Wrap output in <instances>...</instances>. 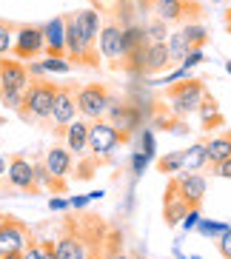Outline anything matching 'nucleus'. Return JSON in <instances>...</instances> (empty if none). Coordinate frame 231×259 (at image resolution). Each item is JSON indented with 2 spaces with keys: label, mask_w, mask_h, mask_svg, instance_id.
I'll use <instances>...</instances> for the list:
<instances>
[{
  "label": "nucleus",
  "mask_w": 231,
  "mask_h": 259,
  "mask_svg": "<svg viewBox=\"0 0 231 259\" xmlns=\"http://www.w3.org/2000/svg\"><path fill=\"white\" fill-rule=\"evenodd\" d=\"M206 85L203 80H194V77H183L180 83H171L166 89V103L171 106V111L177 117H188L194 111H200V103L206 97Z\"/></svg>",
  "instance_id": "1"
},
{
  "label": "nucleus",
  "mask_w": 231,
  "mask_h": 259,
  "mask_svg": "<svg viewBox=\"0 0 231 259\" xmlns=\"http://www.w3.org/2000/svg\"><path fill=\"white\" fill-rule=\"evenodd\" d=\"M54 94H57V85L54 83H46V80H34V83H29V89H26V94H23L20 114H23L26 120H49Z\"/></svg>",
  "instance_id": "2"
},
{
  "label": "nucleus",
  "mask_w": 231,
  "mask_h": 259,
  "mask_svg": "<svg viewBox=\"0 0 231 259\" xmlns=\"http://www.w3.org/2000/svg\"><path fill=\"white\" fill-rule=\"evenodd\" d=\"M126 134L120 128H114L108 120H94L92 125H89V151L94 154V157H106V154H111L114 148H120V145L126 143Z\"/></svg>",
  "instance_id": "3"
},
{
  "label": "nucleus",
  "mask_w": 231,
  "mask_h": 259,
  "mask_svg": "<svg viewBox=\"0 0 231 259\" xmlns=\"http://www.w3.org/2000/svg\"><path fill=\"white\" fill-rule=\"evenodd\" d=\"M74 100H77V111L83 117H89V120H100L108 111V106H111V94H108L106 85H100V83L80 85L74 92Z\"/></svg>",
  "instance_id": "4"
},
{
  "label": "nucleus",
  "mask_w": 231,
  "mask_h": 259,
  "mask_svg": "<svg viewBox=\"0 0 231 259\" xmlns=\"http://www.w3.org/2000/svg\"><path fill=\"white\" fill-rule=\"evenodd\" d=\"M66 54H69L77 66H97L100 63L97 60V49L80 34V29H77L71 15L66 17Z\"/></svg>",
  "instance_id": "5"
},
{
  "label": "nucleus",
  "mask_w": 231,
  "mask_h": 259,
  "mask_svg": "<svg viewBox=\"0 0 231 259\" xmlns=\"http://www.w3.org/2000/svg\"><path fill=\"white\" fill-rule=\"evenodd\" d=\"M29 242L31 236L23 222L0 217V253H23Z\"/></svg>",
  "instance_id": "6"
},
{
  "label": "nucleus",
  "mask_w": 231,
  "mask_h": 259,
  "mask_svg": "<svg viewBox=\"0 0 231 259\" xmlns=\"http://www.w3.org/2000/svg\"><path fill=\"white\" fill-rule=\"evenodd\" d=\"M46 43H43V26H20L15 37V54L17 60H34L37 54H43Z\"/></svg>",
  "instance_id": "7"
},
{
  "label": "nucleus",
  "mask_w": 231,
  "mask_h": 259,
  "mask_svg": "<svg viewBox=\"0 0 231 259\" xmlns=\"http://www.w3.org/2000/svg\"><path fill=\"white\" fill-rule=\"evenodd\" d=\"M97 49H100V54L106 57V60L111 63H123L126 57V46H123V26L117 23H106L100 29V34H97Z\"/></svg>",
  "instance_id": "8"
},
{
  "label": "nucleus",
  "mask_w": 231,
  "mask_h": 259,
  "mask_svg": "<svg viewBox=\"0 0 231 259\" xmlns=\"http://www.w3.org/2000/svg\"><path fill=\"white\" fill-rule=\"evenodd\" d=\"M29 66L23 60H12V57H0V89H12V92H26L29 89Z\"/></svg>",
  "instance_id": "9"
},
{
  "label": "nucleus",
  "mask_w": 231,
  "mask_h": 259,
  "mask_svg": "<svg viewBox=\"0 0 231 259\" xmlns=\"http://www.w3.org/2000/svg\"><path fill=\"white\" fill-rule=\"evenodd\" d=\"M191 202L180 194V188H177V180H171L169 183V188H166V202H163V211H166V222L169 225H177V222H183V217L188 211H191Z\"/></svg>",
  "instance_id": "10"
},
{
  "label": "nucleus",
  "mask_w": 231,
  "mask_h": 259,
  "mask_svg": "<svg viewBox=\"0 0 231 259\" xmlns=\"http://www.w3.org/2000/svg\"><path fill=\"white\" fill-rule=\"evenodd\" d=\"M77 114V100H74V92L71 89H60L57 85V94H54V103H52V114L49 120L54 125H69Z\"/></svg>",
  "instance_id": "11"
},
{
  "label": "nucleus",
  "mask_w": 231,
  "mask_h": 259,
  "mask_svg": "<svg viewBox=\"0 0 231 259\" xmlns=\"http://www.w3.org/2000/svg\"><path fill=\"white\" fill-rule=\"evenodd\" d=\"M43 43H46L43 52L49 57H63L66 54V17H52L43 26Z\"/></svg>",
  "instance_id": "12"
},
{
  "label": "nucleus",
  "mask_w": 231,
  "mask_h": 259,
  "mask_svg": "<svg viewBox=\"0 0 231 259\" xmlns=\"http://www.w3.org/2000/svg\"><path fill=\"white\" fill-rule=\"evenodd\" d=\"M108 122L129 137L131 131L140 125V111L131 106V103H114V100H111V106H108Z\"/></svg>",
  "instance_id": "13"
},
{
  "label": "nucleus",
  "mask_w": 231,
  "mask_h": 259,
  "mask_svg": "<svg viewBox=\"0 0 231 259\" xmlns=\"http://www.w3.org/2000/svg\"><path fill=\"white\" fill-rule=\"evenodd\" d=\"M6 174H9V183L15 185V188L34 191V185H37V180H34V165L26 157H12Z\"/></svg>",
  "instance_id": "14"
},
{
  "label": "nucleus",
  "mask_w": 231,
  "mask_h": 259,
  "mask_svg": "<svg viewBox=\"0 0 231 259\" xmlns=\"http://www.w3.org/2000/svg\"><path fill=\"white\" fill-rule=\"evenodd\" d=\"M46 171L52 174V180L57 185L63 188V180L69 177V171H71V151L69 148H49V154H46Z\"/></svg>",
  "instance_id": "15"
},
{
  "label": "nucleus",
  "mask_w": 231,
  "mask_h": 259,
  "mask_svg": "<svg viewBox=\"0 0 231 259\" xmlns=\"http://www.w3.org/2000/svg\"><path fill=\"white\" fill-rule=\"evenodd\" d=\"M177 180V188H180V194H183L188 202H191L194 208H200V202H203V197H206V180H203L200 174H180V177H174Z\"/></svg>",
  "instance_id": "16"
},
{
  "label": "nucleus",
  "mask_w": 231,
  "mask_h": 259,
  "mask_svg": "<svg viewBox=\"0 0 231 259\" xmlns=\"http://www.w3.org/2000/svg\"><path fill=\"white\" fill-rule=\"evenodd\" d=\"M171 66V54L166 43H148L146 57H143V74H157V71Z\"/></svg>",
  "instance_id": "17"
},
{
  "label": "nucleus",
  "mask_w": 231,
  "mask_h": 259,
  "mask_svg": "<svg viewBox=\"0 0 231 259\" xmlns=\"http://www.w3.org/2000/svg\"><path fill=\"white\" fill-rule=\"evenodd\" d=\"M74 23L77 29H80V34H83L92 46H97V34H100L103 23H100V15L94 12V9H80V12H74Z\"/></svg>",
  "instance_id": "18"
},
{
  "label": "nucleus",
  "mask_w": 231,
  "mask_h": 259,
  "mask_svg": "<svg viewBox=\"0 0 231 259\" xmlns=\"http://www.w3.org/2000/svg\"><path fill=\"white\" fill-rule=\"evenodd\" d=\"M66 148L77 157H83L89 151V125L83 120H71L66 125Z\"/></svg>",
  "instance_id": "19"
},
{
  "label": "nucleus",
  "mask_w": 231,
  "mask_h": 259,
  "mask_svg": "<svg viewBox=\"0 0 231 259\" xmlns=\"http://www.w3.org/2000/svg\"><path fill=\"white\" fill-rule=\"evenodd\" d=\"M188 9L191 6H188L185 0H151L154 17H160V20H166V23H177V20H183Z\"/></svg>",
  "instance_id": "20"
},
{
  "label": "nucleus",
  "mask_w": 231,
  "mask_h": 259,
  "mask_svg": "<svg viewBox=\"0 0 231 259\" xmlns=\"http://www.w3.org/2000/svg\"><path fill=\"white\" fill-rule=\"evenodd\" d=\"M54 256L57 259H89V251H86V245L77 236H63L54 245Z\"/></svg>",
  "instance_id": "21"
},
{
  "label": "nucleus",
  "mask_w": 231,
  "mask_h": 259,
  "mask_svg": "<svg viewBox=\"0 0 231 259\" xmlns=\"http://www.w3.org/2000/svg\"><path fill=\"white\" fill-rule=\"evenodd\" d=\"M206 154H208V162H211V165L228 160L231 157V131H225V134H220V137H214V140H208Z\"/></svg>",
  "instance_id": "22"
},
{
  "label": "nucleus",
  "mask_w": 231,
  "mask_h": 259,
  "mask_svg": "<svg viewBox=\"0 0 231 259\" xmlns=\"http://www.w3.org/2000/svg\"><path fill=\"white\" fill-rule=\"evenodd\" d=\"M208 162V154H206V143H197L191 145L188 151H183V171H200L203 165Z\"/></svg>",
  "instance_id": "23"
},
{
  "label": "nucleus",
  "mask_w": 231,
  "mask_h": 259,
  "mask_svg": "<svg viewBox=\"0 0 231 259\" xmlns=\"http://www.w3.org/2000/svg\"><path fill=\"white\" fill-rule=\"evenodd\" d=\"M123 46H126V54H129V52H134V49L148 46L146 29H143V26H134V23L123 26Z\"/></svg>",
  "instance_id": "24"
},
{
  "label": "nucleus",
  "mask_w": 231,
  "mask_h": 259,
  "mask_svg": "<svg viewBox=\"0 0 231 259\" xmlns=\"http://www.w3.org/2000/svg\"><path fill=\"white\" fill-rule=\"evenodd\" d=\"M166 46H169L171 63H183L185 52H188V43H185L183 31H174V34H169V40H166Z\"/></svg>",
  "instance_id": "25"
},
{
  "label": "nucleus",
  "mask_w": 231,
  "mask_h": 259,
  "mask_svg": "<svg viewBox=\"0 0 231 259\" xmlns=\"http://www.w3.org/2000/svg\"><path fill=\"white\" fill-rule=\"evenodd\" d=\"M166 20H160V17H154L151 23L146 26V37H148V43H166L169 40V29H166Z\"/></svg>",
  "instance_id": "26"
},
{
  "label": "nucleus",
  "mask_w": 231,
  "mask_h": 259,
  "mask_svg": "<svg viewBox=\"0 0 231 259\" xmlns=\"http://www.w3.org/2000/svg\"><path fill=\"white\" fill-rule=\"evenodd\" d=\"M183 31V37H185V43H188V49H200L203 43H206V29H203V26H185V29H180Z\"/></svg>",
  "instance_id": "27"
},
{
  "label": "nucleus",
  "mask_w": 231,
  "mask_h": 259,
  "mask_svg": "<svg viewBox=\"0 0 231 259\" xmlns=\"http://www.w3.org/2000/svg\"><path fill=\"white\" fill-rule=\"evenodd\" d=\"M157 171H163V174H171V171H183V151L166 154V157L157 162Z\"/></svg>",
  "instance_id": "28"
},
{
  "label": "nucleus",
  "mask_w": 231,
  "mask_h": 259,
  "mask_svg": "<svg viewBox=\"0 0 231 259\" xmlns=\"http://www.w3.org/2000/svg\"><path fill=\"white\" fill-rule=\"evenodd\" d=\"M197 114H203V122H206V128H211V125L217 122V106H214V100L208 97V94L203 97L200 111H197Z\"/></svg>",
  "instance_id": "29"
},
{
  "label": "nucleus",
  "mask_w": 231,
  "mask_h": 259,
  "mask_svg": "<svg viewBox=\"0 0 231 259\" xmlns=\"http://www.w3.org/2000/svg\"><path fill=\"white\" fill-rule=\"evenodd\" d=\"M23 94H26V92H12V89H0V100H3V106L12 108V111H20V106H23Z\"/></svg>",
  "instance_id": "30"
},
{
  "label": "nucleus",
  "mask_w": 231,
  "mask_h": 259,
  "mask_svg": "<svg viewBox=\"0 0 231 259\" xmlns=\"http://www.w3.org/2000/svg\"><path fill=\"white\" fill-rule=\"evenodd\" d=\"M43 69H46V71H57V74H66V71L71 69V63L63 60V57H46V60H43Z\"/></svg>",
  "instance_id": "31"
},
{
  "label": "nucleus",
  "mask_w": 231,
  "mask_h": 259,
  "mask_svg": "<svg viewBox=\"0 0 231 259\" xmlns=\"http://www.w3.org/2000/svg\"><path fill=\"white\" fill-rule=\"evenodd\" d=\"M217 251H220L223 259H231V228L223 236H217Z\"/></svg>",
  "instance_id": "32"
},
{
  "label": "nucleus",
  "mask_w": 231,
  "mask_h": 259,
  "mask_svg": "<svg viewBox=\"0 0 231 259\" xmlns=\"http://www.w3.org/2000/svg\"><path fill=\"white\" fill-rule=\"evenodd\" d=\"M12 49V26L0 23V54H6Z\"/></svg>",
  "instance_id": "33"
},
{
  "label": "nucleus",
  "mask_w": 231,
  "mask_h": 259,
  "mask_svg": "<svg viewBox=\"0 0 231 259\" xmlns=\"http://www.w3.org/2000/svg\"><path fill=\"white\" fill-rule=\"evenodd\" d=\"M23 259H46V251H43V245H37V242H29L26 245V251L20 253Z\"/></svg>",
  "instance_id": "34"
},
{
  "label": "nucleus",
  "mask_w": 231,
  "mask_h": 259,
  "mask_svg": "<svg viewBox=\"0 0 231 259\" xmlns=\"http://www.w3.org/2000/svg\"><path fill=\"white\" fill-rule=\"evenodd\" d=\"M203 60H206V57H203L200 49H188L185 57H183V69H191V66H197V63H203Z\"/></svg>",
  "instance_id": "35"
},
{
  "label": "nucleus",
  "mask_w": 231,
  "mask_h": 259,
  "mask_svg": "<svg viewBox=\"0 0 231 259\" xmlns=\"http://www.w3.org/2000/svg\"><path fill=\"white\" fill-rule=\"evenodd\" d=\"M200 231H203V234H217V236H223L225 231H228V225H217V222H203Z\"/></svg>",
  "instance_id": "36"
},
{
  "label": "nucleus",
  "mask_w": 231,
  "mask_h": 259,
  "mask_svg": "<svg viewBox=\"0 0 231 259\" xmlns=\"http://www.w3.org/2000/svg\"><path fill=\"white\" fill-rule=\"evenodd\" d=\"M214 174L223 177V180H231V157H228V160H223V162H217V165H214Z\"/></svg>",
  "instance_id": "37"
},
{
  "label": "nucleus",
  "mask_w": 231,
  "mask_h": 259,
  "mask_svg": "<svg viewBox=\"0 0 231 259\" xmlns=\"http://www.w3.org/2000/svg\"><path fill=\"white\" fill-rule=\"evenodd\" d=\"M49 208H52V211H63V208H66V202H63V199H52V202H49Z\"/></svg>",
  "instance_id": "38"
},
{
  "label": "nucleus",
  "mask_w": 231,
  "mask_h": 259,
  "mask_svg": "<svg viewBox=\"0 0 231 259\" xmlns=\"http://www.w3.org/2000/svg\"><path fill=\"white\" fill-rule=\"evenodd\" d=\"M106 259H131V256H129V253H123V251H111Z\"/></svg>",
  "instance_id": "39"
},
{
  "label": "nucleus",
  "mask_w": 231,
  "mask_h": 259,
  "mask_svg": "<svg viewBox=\"0 0 231 259\" xmlns=\"http://www.w3.org/2000/svg\"><path fill=\"white\" fill-rule=\"evenodd\" d=\"M86 202H89V197H77V199H71V208H83Z\"/></svg>",
  "instance_id": "40"
},
{
  "label": "nucleus",
  "mask_w": 231,
  "mask_h": 259,
  "mask_svg": "<svg viewBox=\"0 0 231 259\" xmlns=\"http://www.w3.org/2000/svg\"><path fill=\"white\" fill-rule=\"evenodd\" d=\"M0 259H23L20 253H0Z\"/></svg>",
  "instance_id": "41"
},
{
  "label": "nucleus",
  "mask_w": 231,
  "mask_h": 259,
  "mask_svg": "<svg viewBox=\"0 0 231 259\" xmlns=\"http://www.w3.org/2000/svg\"><path fill=\"white\" fill-rule=\"evenodd\" d=\"M6 174V160H3V157H0V177Z\"/></svg>",
  "instance_id": "42"
},
{
  "label": "nucleus",
  "mask_w": 231,
  "mask_h": 259,
  "mask_svg": "<svg viewBox=\"0 0 231 259\" xmlns=\"http://www.w3.org/2000/svg\"><path fill=\"white\" fill-rule=\"evenodd\" d=\"M225 69H228V74H231V63H228V66H225Z\"/></svg>",
  "instance_id": "43"
},
{
  "label": "nucleus",
  "mask_w": 231,
  "mask_h": 259,
  "mask_svg": "<svg viewBox=\"0 0 231 259\" xmlns=\"http://www.w3.org/2000/svg\"><path fill=\"white\" fill-rule=\"evenodd\" d=\"M191 259H200V256H191Z\"/></svg>",
  "instance_id": "44"
}]
</instances>
